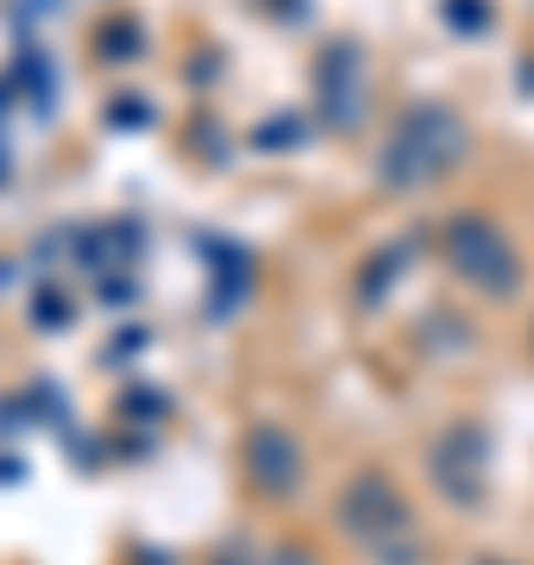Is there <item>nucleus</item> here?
<instances>
[{
  "mask_svg": "<svg viewBox=\"0 0 534 565\" xmlns=\"http://www.w3.org/2000/svg\"><path fill=\"white\" fill-rule=\"evenodd\" d=\"M466 145H472V132L447 102H409L391 126L384 158H377V182L391 195H415V189L447 177L452 163L466 158Z\"/></svg>",
  "mask_w": 534,
  "mask_h": 565,
  "instance_id": "f257e3e1",
  "label": "nucleus"
},
{
  "mask_svg": "<svg viewBox=\"0 0 534 565\" xmlns=\"http://www.w3.org/2000/svg\"><path fill=\"white\" fill-rule=\"evenodd\" d=\"M340 527L359 553H371L377 565H415L421 559V527H415L409 497L384 478V471H359L346 490H340Z\"/></svg>",
  "mask_w": 534,
  "mask_h": 565,
  "instance_id": "f03ea898",
  "label": "nucleus"
},
{
  "mask_svg": "<svg viewBox=\"0 0 534 565\" xmlns=\"http://www.w3.org/2000/svg\"><path fill=\"white\" fill-rule=\"evenodd\" d=\"M440 252L459 277L484 289V296H515L522 289V252L510 245V233L484 214H452L440 226Z\"/></svg>",
  "mask_w": 534,
  "mask_h": 565,
  "instance_id": "7ed1b4c3",
  "label": "nucleus"
},
{
  "mask_svg": "<svg viewBox=\"0 0 534 565\" xmlns=\"http://www.w3.org/2000/svg\"><path fill=\"white\" fill-rule=\"evenodd\" d=\"M246 471L265 497H289V490L302 484V452H296V440H289L284 427H252Z\"/></svg>",
  "mask_w": 534,
  "mask_h": 565,
  "instance_id": "20e7f679",
  "label": "nucleus"
},
{
  "mask_svg": "<svg viewBox=\"0 0 534 565\" xmlns=\"http://www.w3.org/2000/svg\"><path fill=\"white\" fill-rule=\"evenodd\" d=\"M359 44H333L321 57V114L328 126H359L365 114V82H359Z\"/></svg>",
  "mask_w": 534,
  "mask_h": 565,
  "instance_id": "39448f33",
  "label": "nucleus"
},
{
  "mask_svg": "<svg viewBox=\"0 0 534 565\" xmlns=\"http://www.w3.org/2000/svg\"><path fill=\"white\" fill-rule=\"evenodd\" d=\"M434 478L447 484L452 503H478V484H484V440H478L472 427L440 434V446H434Z\"/></svg>",
  "mask_w": 534,
  "mask_h": 565,
  "instance_id": "423d86ee",
  "label": "nucleus"
},
{
  "mask_svg": "<svg viewBox=\"0 0 534 565\" xmlns=\"http://www.w3.org/2000/svg\"><path fill=\"white\" fill-rule=\"evenodd\" d=\"M484 565H491V559H484Z\"/></svg>",
  "mask_w": 534,
  "mask_h": 565,
  "instance_id": "0eeeda50",
  "label": "nucleus"
}]
</instances>
